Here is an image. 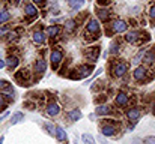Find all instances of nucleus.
Instances as JSON below:
<instances>
[{
	"instance_id": "nucleus-1",
	"label": "nucleus",
	"mask_w": 155,
	"mask_h": 144,
	"mask_svg": "<svg viewBox=\"0 0 155 144\" xmlns=\"http://www.w3.org/2000/svg\"><path fill=\"white\" fill-rule=\"evenodd\" d=\"M119 132V128H117V123L114 120H110V119H105L103 123H101V128H100V134L110 138V137H116Z\"/></svg>"
},
{
	"instance_id": "nucleus-2",
	"label": "nucleus",
	"mask_w": 155,
	"mask_h": 144,
	"mask_svg": "<svg viewBox=\"0 0 155 144\" xmlns=\"http://www.w3.org/2000/svg\"><path fill=\"white\" fill-rule=\"evenodd\" d=\"M140 116H142V111H140V108L136 107V105L131 107V108H128V110L125 111V117H127V120H128L131 125H136V123L139 122Z\"/></svg>"
},
{
	"instance_id": "nucleus-3",
	"label": "nucleus",
	"mask_w": 155,
	"mask_h": 144,
	"mask_svg": "<svg viewBox=\"0 0 155 144\" xmlns=\"http://www.w3.org/2000/svg\"><path fill=\"white\" fill-rule=\"evenodd\" d=\"M128 72V63L127 62H116L113 65V75L116 78H122L125 77Z\"/></svg>"
},
{
	"instance_id": "nucleus-4",
	"label": "nucleus",
	"mask_w": 155,
	"mask_h": 144,
	"mask_svg": "<svg viewBox=\"0 0 155 144\" xmlns=\"http://www.w3.org/2000/svg\"><path fill=\"white\" fill-rule=\"evenodd\" d=\"M114 105L117 108H127L130 105V96L125 92H117V95L114 96Z\"/></svg>"
},
{
	"instance_id": "nucleus-5",
	"label": "nucleus",
	"mask_w": 155,
	"mask_h": 144,
	"mask_svg": "<svg viewBox=\"0 0 155 144\" xmlns=\"http://www.w3.org/2000/svg\"><path fill=\"white\" fill-rule=\"evenodd\" d=\"M60 111H62V108H60V105H59L56 101H50V102L45 105V114H47L48 117H57V116L60 114Z\"/></svg>"
},
{
	"instance_id": "nucleus-6",
	"label": "nucleus",
	"mask_w": 155,
	"mask_h": 144,
	"mask_svg": "<svg viewBox=\"0 0 155 144\" xmlns=\"http://www.w3.org/2000/svg\"><path fill=\"white\" fill-rule=\"evenodd\" d=\"M148 77V69L145 66H137L134 71H133V80L136 83H143Z\"/></svg>"
},
{
	"instance_id": "nucleus-7",
	"label": "nucleus",
	"mask_w": 155,
	"mask_h": 144,
	"mask_svg": "<svg viewBox=\"0 0 155 144\" xmlns=\"http://www.w3.org/2000/svg\"><path fill=\"white\" fill-rule=\"evenodd\" d=\"M50 60H51L53 69H57V66L63 62V53L60 50H53L50 53Z\"/></svg>"
},
{
	"instance_id": "nucleus-8",
	"label": "nucleus",
	"mask_w": 155,
	"mask_h": 144,
	"mask_svg": "<svg viewBox=\"0 0 155 144\" xmlns=\"http://www.w3.org/2000/svg\"><path fill=\"white\" fill-rule=\"evenodd\" d=\"M100 30H101V26H100V21H98V20L92 18V20H89V21L86 23V32H87V33H91V35H98Z\"/></svg>"
},
{
	"instance_id": "nucleus-9",
	"label": "nucleus",
	"mask_w": 155,
	"mask_h": 144,
	"mask_svg": "<svg viewBox=\"0 0 155 144\" xmlns=\"http://www.w3.org/2000/svg\"><path fill=\"white\" fill-rule=\"evenodd\" d=\"M127 29H128V24L124 20H114L111 23V33H124L127 32Z\"/></svg>"
},
{
	"instance_id": "nucleus-10",
	"label": "nucleus",
	"mask_w": 155,
	"mask_h": 144,
	"mask_svg": "<svg viewBox=\"0 0 155 144\" xmlns=\"http://www.w3.org/2000/svg\"><path fill=\"white\" fill-rule=\"evenodd\" d=\"M110 114H113V108H111L110 105H107V104L97 105V108H95V116L104 117V116H110Z\"/></svg>"
},
{
	"instance_id": "nucleus-11",
	"label": "nucleus",
	"mask_w": 155,
	"mask_h": 144,
	"mask_svg": "<svg viewBox=\"0 0 155 144\" xmlns=\"http://www.w3.org/2000/svg\"><path fill=\"white\" fill-rule=\"evenodd\" d=\"M30 77H32V74H30L29 69H21V71L17 72V75H15V78H17L20 83H23V84H27V81L30 80Z\"/></svg>"
},
{
	"instance_id": "nucleus-12",
	"label": "nucleus",
	"mask_w": 155,
	"mask_h": 144,
	"mask_svg": "<svg viewBox=\"0 0 155 144\" xmlns=\"http://www.w3.org/2000/svg\"><path fill=\"white\" fill-rule=\"evenodd\" d=\"M81 117H83V113L80 111V108H72V110L68 111V114H66V119H68L69 122H78Z\"/></svg>"
},
{
	"instance_id": "nucleus-13",
	"label": "nucleus",
	"mask_w": 155,
	"mask_h": 144,
	"mask_svg": "<svg viewBox=\"0 0 155 144\" xmlns=\"http://www.w3.org/2000/svg\"><path fill=\"white\" fill-rule=\"evenodd\" d=\"M45 71H47V62L44 59H38L35 62V72L39 74V75H42Z\"/></svg>"
},
{
	"instance_id": "nucleus-14",
	"label": "nucleus",
	"mask_w": 155,
	"mask_h": 144,
	"mask_svg": "<svg viewBox=\"0 0 155 144\" xmlns=\"http://www.w3.org/2000/svg\"><path fill=\"white\" fill-rule=\"evenodd\" d=\"M92 71H94V68H92L91 65H83V66H80V68L77 69V72H80V74L77 75V78L87 77V75H91V74H92Z\"/></svg>"
},
{
	"instance_id": "nucleus-15",
	"label": "nucleus",
	"mask_w": 155,
	"mask_h": 144,
	"mask_svg": "<svg viewBox=\"0 0 155 144\" xmlns=\"http://www.w3.org/2000/svg\"><path fill=\"white\" fill-rule=\"evenodd\" d=\"M56 138H57V141H60V143H66V140H68V134H66V131L62 128V126H56V135H54Z\"/></svg>"
},
{
	"instance_id": "nucleus-16",
	"label": "nucleus",
	"mask_w": 155,
	"mask_h": 144,
	"mask_svg": "<svg viewBox=\"0 0 155 144\" xmlns=\"http://www.w3.org/2000/svg\"><path fill=\"white\" fill-rule=\"evenodd\" d=\"M100 51H101V50H100L98 47H94L92 50H87V51H86V56H87V59H89L92 63H95V62L98 60V54H100Z\"/></svg>"
},
{
	"instance_id": "nucleus-17",
	"label": "nucleus",
	"mask_w": 155,
	"mask_h": 144,
	"mask_svg": "<svg viewBox=\"0 0 155 144\" xmlns=\"http://www.w3.org/2000/svg\"><path fill=\"white\" fill-rule=\"evenodd\" d=\"M32 39H33L35 44H44L45 42V33L42 30H36V32H33Z\"/></svg>"
},
{
	"instance_id": "nucleus-18",
	"label": "nucleus",
	"mask_w": 155,
	"mask_h": 144,
	"mask_svg": "<svg viewBox=\"0 0 155 144\" xmlns=\"http://www.w3.org/2000/svg\"><path fill=\"white\" fill-rule=\"evenodd\" d=\"M18 65H20V59L17 56H9L6 59V66L9 69H15V68H18Z\"/></svg>"
},
{
	"instance_id": "nucleus-19",
	"label": "nucleus",
	"mask_w": 155,
	"mask_h": 144,
	"mask_svg": "<svg viewBox=\"0 0 155 144\" xmlns=\"http://www.w3.org/2000/svg\"><path fill=\"white\" fill-rule=\"evenodd\" d=\"M24 12H26L27 17H32V18L38 15V9H36V6L32 5V3H27V5L24 6Z\"/></svg>"
},
{
	"instance_id": "nucleus-20",
	"label": "nucleus",
	"mask_w": 155,
	"mask_h": 144,
	"mask_svg": "<svg viewBox=\"0 0 155 144\" xmlns=\"http://www.w3.org/2000/svg\"><path fill=\"white\" fill-rule=\"evenodd\" d=\"M97 15H98V18H100V21H108L110 20V15H111V12L108 11V9H98V12H97Z\"/></svg>"
},
{
	"instance_id": "nucleus-21",
	"label": "nucleus",
	"mask_w": 155,
	"mask_h": 144,
	"mask_svg": "<svg viewBox=\"0 0 155 144\" xmlns=\"http://www.w3.org/2000/svg\"><path fill=\"white\" fill-rule=\"evenodd\" d=\"M66 2H68V5L71 6V9H74V11H78V9L83 8L84 3H86V0H66Z\"/></svg>"
},
{
	"instance_id": "nucleus-22",
	"label": "nucleus",
	"mask_w": 155,
	"mask_h": 144,
	"mask_svg": "<svg viewBox=\"0 0 155 144\" xmlns=\"http://www.w3.org/2000/svg\"><path fill=\"white\" fill-rule=\"evenodd\" d=\"M125 41L130 44H136L139 41V32H128L125 35Z\"/></svg>"
},
{
	"instance_id": "nucleus-23",
	"label": "nucleus",
	"mask_w": 155,
	"mask_h": 144,
	"mask_svg": "<svg viewBox=\"0 0 155 144\" xmlns=\"http://www.w3.org/2000/svg\"><path fill=\"white\" fill-rule=\"evenodd\" d=\"M143 62L145 63H155V50H149L145 56H143Z\"/></svg>"
},
{
	"instance_id": "nucleus-24",
	"label": "nucleus",
	"mask_w": 155,
	"mask_h": 144,
	"mask_svg": "<svg viewBox=\"0 0 155 144\" xmlns=\"http://www.w3.org/2000/svg\"><path fill=\"white\" fill-rule=\"evenodd\" d=\"M108 51H110V54L111 56H116L119 51H120V44L117 42V41H113L111 44H110V48H108Z\"/></svg>"
},
{
	"instance_id": "nucleus-25",
	"label": "nucleus",
	"mask_w": 155,
	"mask_h": 144,
	"mask_svg": "<svg viewBox=\"0 0 155 144\" xmlns=\"http://www.w3.org/2000/svg\"><path fill=\"white\" fill-rule=\"evenodd\" d=\"M59 33H60V27H59V26H51V27H48V30H47L48 38H56Z\"/></svg>"
},
{
	"instance_id": "nucleus-26",
	"label": "nucleus",
	"mask_w": 155,
	"mask_h": 144,
	"mask_svg": "<svg viewBox=\"0 0 155 144\" xmlns=\"http://www.w3.org/2000/svg\"><path fill=\"white\" fill-rule=\"evenodd\" d=\"M11 20V14L6 11V9H2L0 11V24H5Z\"/></svg>"
},
{
	"instance_id": "nucleus-27",
	"label": "nucleus",
	"mask_w": 155,
	"mask_h": 144,
	"mask_svg": "<svg viewBox=\"0 0 155 144\" xmlns=\"http://www.w3.org/2000/svg\"><path fill=\"white\" fill-rule=\"evenodd\" d=\"M24 119V114L21 113V111H17L14 116H12V120H11V125H17V123H20L21 120Z\"/></svg>"
},
{
	"instance_id": "nucleus-28",
	"label": "nucleus",
	"mask_w": 155,
	"mask_h": 144,
	"mask_svg": "<svg viewBox=\"0 0 155 144\" xmlns=\"http://www.w3.org/2000/svg\"><path fill=\"white\" fill-rule=\"evenodd\" d=\"M8 104H9L8 96L5 95L3 92H0V111H2L3 108H6V107H8Z\"/></svg>"
},
{
	"instance_id": "nucleus-29",
	"label": "nucleus",
	"mask_w": 155,
	"mask_h": 144,
	"mask_svg": "<svg viewBox=\"0 0 155 144\" xmlns=\"http://www.w3.org/2000/svg\"><path fill=\"white\" fill-rule=\"evenodd\" d=\"M81 141L84 144H97L95 143V138H94L91 134H83V135H81Z\"/></svg>"
},
{
	"instance_id": "nucleus-30",
	"label": "nucleus",
	"mask_w": 155,
	"mask_h": 144,
	"mask_svg": "<svg viewBox=\"0 0 155 144\" xmlns=\"http://www.w3.org/2000/svg\"><path fill=\"white\" fill-rule=\"evenodd\" d=\"M75 21L74 20H68L66 23H65V29H66V32H74L75 30Z\"/></svg>"
},
{
	"instance_id": "nucleus-31",
	"label": "nucleus",
	"mask_w": 155,
	"mask_h": 144,
	"mask_svg": "<svg viewBox=\"0 0 155 144\" xmlns=\"http://www.w3.org/2000/svg\"><path fill=\"white\" fill-rule=\"evenodd\" d=\"M44 126H45V129L48 131V134H51V135H56V126H54V125H51V123H45Z\"/></svg>"
},
{
	"instance_id": "nucleus-32",
	"label": "nucleus",
	"mask_w": 155,
	"mask_h": 144,
	"mask_svg": "<svg viewBox=\"0 0 155 144\" xmlns=\"http://www.w3.org/2000/svg\"><path fill=\"white\" fill-rule=\"evenodd\" d=\"M9 86H11V84H9L6 80H0V90H2V92H3V90H6Z\"/></svg>"
},
{
	"instance_id": "nucleus-33",
	"label": "nucleus",
	"mask_w": 155,
	"mask_h": 144,
	"mask_svg": "<svg viewBox=\"0 0 155 144\" xmlns=\"http://www.w3.org/2000/svg\"><path fill=\"white\" fill-rule=\"evenodd\" d=\"M143 144H155V137H146L145 140H143Z\"/></svg>"
},
{
	"instance_id": "nucleus-34",
	"label": "nucleus",
	"mask_w": 155,
	"mask_h": 144,
	"mask_svg": "<svg viewBox=\"0 0 155 144\" xmlns=\"http://www.w3.org/2000/svg\"><path fill=\"white\" fill-rule=\"evenodd\" d=\"M9 33V27H0V38L6 36Z\"/></svg>"
},
{
	"instance_id": "nucleus-35",
	"label": "nucleus",
	"mask_w": 155,
	"mask_h": 144,
	"mask_svg": "<svg viewBox=\"0 0 155 144\" xmlns=\"http://www.w3.org/2000/svg\"><path fill=\"white\" fill-rule=\"evenodd\" d=\"M149 18H151L152 21H155V5L149 9Z\"/></svg>"
},
{
	"instance_id": "nucleus-36",
	"label": "nucleus",
	"mask_w": 155,
	"mask_h": 144,
	"mask_svg": "<svg viewBox=\"0 0 155 144\" xmlns=\"http://www.w3.org/2000/svg\"><path fill=\"white\" fill-rule=\"evenodd\" d=\"M8 116H9V111H5V113H3V114L0 116V123H2V122H3L5 119H8Z\"/></svg>"
},
{
	"instance_id": "nucleus-37",
	"label": "nucleus",
	"mask_w": 155,
	"mask_h": 144,
	"mask_svg": "<svg viewBox=\"0 0 155 144\" xmlns=\"http://www.w3.org/2000/svg\"><path fill=\"white\" fill-rule=\"evenodd\" d=\"M98 140H100V143H101V144H107V141H105V138H104V135H101V134H100Z\"/></svg>"
},
{
	"instance_id": "nucleus-38",
	"label": "nucleus",
	"mask_w": 155,
	"mask_h": 144,
	"mask_svg": "<svg viewBox=\"0 0 155 144\" xmlns=\"http://www.w3.org/2000/svg\"><path fill=\"white\" fill-rule=\"evenodd\" d=\"M5 66H6V60H2L0 59V69H3Z\"/></svg>"
},
{
	"instance_id": "nucleus-39",
	"label": "nucleus",
	"mask_w": 155,
	"mask_h": 144,
	"mask_svg": "<svg viewBox=\"0 0 155 144\" xmlns=\"http://www.w3.org/2000/svg\"><path fill=\"white\" fill-rule=\"evenodd\" d=\"M142 143H143V141H140L139 138H134V140L131 141V144H142Z\"/></svg>"
},
{
	"instance_id": "nucleus-40",
	"label": "nucleus",
	"mask_w": 155,
	"mask_h": 144,
	"mask_svg": "<svg viewBox=\"0 0 155 144\" xmlns=\"http://www.w3.org/2000/svg\"><path fill=\"white\" fill-rule=\"evenodd\" d=\"M98 3L100 5H107V3H110V0H98Z\"/></svg>"
},
{
	"instance_id": "nucleus-41",
	"label": "nucleus",
	"mask_w": 155,
	"mask_h": 144,
	"mask_svg": "<svg viewBox=\"0 0 155 144\" xmlns=\"http://www.w3.org/2000/svg\"><path fill=\"white\" fill-rule=\"evenodd\" d=\"M45 0H33V3H36V5H42Z\"/></svg>"
},
{
	"instance_id": "nucleus-42",
	"label": "nucleus",
	"mask_w": 155,
	"mask_h": 144,
	"mask_svg": "<svg viewBox=\"0 0 155 144\" xmlns=\"http://www.w3.org/2000/svg\"><path fill=\"white\" fill-rule=\"evenodd\" d=\"M3 141H5V137H0V144H3Z\"/></svg>"
}]
</instances>
